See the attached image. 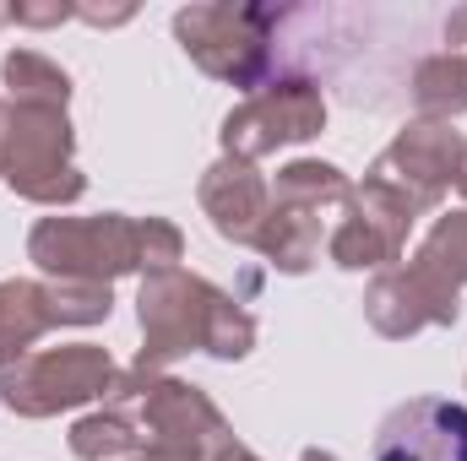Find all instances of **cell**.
Returning <instances> with one entry per match:
<instances>
[{
    "instance_id": "cell-1",
    "label": "cell",
    "mask_w": 467,
    "mask_h": 461,
    "mask_svg": "<svg viewBox=\"0 0 467 461\" xmlns=\"http://www.w3.org/2000/svg\"><path fill=\"white\" fill-rule=\"evenodd\" d=\"M136 315H141V353H136V374H158L163 364H174L180 353L202 347L213 358H244L255 347V315L218 293L207 277L191 271H152L136 293Z\"/></svg>"
},
{
    "instance_id": "cell-2",
    "label": "cell",
    "mask_w": 467,
    "mask_h": 461,
    "mask_svg": "<svg viewBox=\"0 0 467 461\" xmlns=\"http://www.w3.org/2000/svg\"><path fill=\"white\" fill-rule=\"evenodd\" d=\"M353 185L343 179V169L332 163H316V158H299L288 169H277V185H272V207H266V223L255 233V250L299 277L316 266L321 244L332 239V218H343Z\"/></svg>"
},
{
    "instance_id": "cell-3",
    "label": "cell",
    "mask_w": 467,
    "mask_h": 461,
    "mask_svg": "<svg viewBox=\"0 0 467 461\" xmlns=\"http://www.w3.org/2000/svg\"><path fill=\"white\" fill-rule=\"evenodd\" d=\"M272 27L277 11L266 5H185L174 16V38L185 44V55L244 93H261L277 77V49H272Z\"/></svg>"
},
{
    "instance_id": "cell-4",
    "label": "cell",
    "mask_w": 467,
    "mask_h": 461,
    "mask_svg": "<svg viewBox=\"0 0 467 461\" xmlns=\"http://www.w3.org/2000/svg\"><path fill=\"white\" fill-rule=\"evenodd\" d=\"M0 179L44 207H66L88 190L71 163V119L66 109H33L0 98Z\"/></svg>"
},
{
    "instance_id": "cell-5",
    "label": "cell",
    "mask_w": 467,
    "mask_h": 461,
    "mask_svg": "<svg viewBox=\"0 0 467 461\" xmlns=\"http://www.w3.org/2000/svg\"><path fill=\"white\" fill-rule=\"evenodd\" d=\"M104 402H130L136 424L147 435V451H169L180 461H213L234 440L223 413L213 407V396L202 385H185V380H169V374L125 369Z\"/></svg>"
},
{
    "instance_id": "cell-6",
    "label": "cell",
    "mask_w": 467,
    "mask_h": 461,
    "mask_svg": "<svg viewBox=\"0 0 467 461\" xmlns=\"http://www.w3.org/2000/svg\"><path fill=\"white\" fill-rule=\"evenodd\" d=\"M27 255L49 282H115L141 271V218H38Z\"/></svg>"
},
{
    "instance_id": "cell-7",
    "label": "cell",
    "mask_w": 467,
    "mask_h": 461,
    "mask_svg": "<svg viewBox=\"0 0 467 461\" xmlns=\"http://www.w3.org/2000/svg\"><path fill=\"white\" fill-rule=\"evenodd\" d=\"M119 380L115 358L93 343L44 347L0 369V402L16 418H55L66 407H82L93 396H109Z\"/></svg>"
},
{
    "instance_id": "cell-8",
    "label": "cell",
    "mask_w": 467,
    "mask_h": 461,
    "mask_svg": "<svg viewBox=\"0 0 467 461\" xmlns=\"http://www.w3.org/2000/svg\"><path fill=\"white\" fill-rule=\"evenodd\" d=\"M462 152L467 141L451 130V125H435V119H419L408 125L364 174L369 190H380L391 207H402L413 223L424 212L441 207V196L457 185V169H462Z\"/></svg>"
},
{
    "instance_id": "cell-9",
    "label": "cell",
    "mask_w": 467,
    "mask_h": 461,
    "mask_svg": "<svg viewBox=\"0 0 467 461\" xmlns=\"http://www.w3.org/2000/svg\"><path fill=\"white\" fill-rule=\"evenodd\" d=\"M327 125V98L310 77H272L223 119V158H266L288 141H310Z\"/></svg>"
},
{
    "instance_id": "cell-10",
    "label": "cell",
    "mask_w": 467,
    "mask_h": 461,
    "mask_svg": "<svg viewBox=\"0 0 467 461\" xmlns=\"http://www.w3.org/2000/svg\"><path fill=\"white\" fill-rule=\"evenodd\" d=\"M375 461H467V407L413 396L375 429Z\"/></svg>"
},
{
    "instance_id": "cell-11",
    "label": "cell",
    "mask_w": 467,
    "mask_h": 461,
    "mask_svg": "<svg viewBox=\"0 0 467 461\" xmlns=\"http://www.w3.org/2000/svg\"><path fill=\"white\" fill-rule=\"evenodd\" d=\"M364 315H369V326L380 337L402 343V337H413L424 326H457L462 299L430 288L413 266H391V271H375V282L364 293Z\"/></svg>"
},
{
    "instance_id": "cell-12",
    "label": "cell",
    "mask_w": 467,
    "mask_h": 461,
    "mask_svg": "<svg viewBox=\"0 0 467 461\" xmlns=\"http://www.w3.org/2000/svg\"><path fill=\"white\" fill-rule=\"evenodd\" d=\"M266 207H272V185L255 174V163L244 158H218L207 174H202V212L213 218V229L234 239V244H250L255 250V233L266 223Z\"/></svg>"
},
{
    "instance_id": "cell-13",
    "label": "cell",
    "mask_w": 467,
    "mask_h": 461,
    "mask_svg": "<svg viewBox=\"0 0 467 461\" xmlns=\"http://www.w3.org/2000/svg\"><path fill=\"white\" fill-rule=\"evenodd\" d=\"M402 244L408 239H397V233H386L375 218H364L358 207H343V218L332 223V239H327V255L343 266V271H391L397 261H402Z\"/></svg>"
},
{
    "instance_id": "cell-14",
    "label": "cell",
    "mask_w": 467,
    "mask_h": 461,
    "mask_svg": "<svg viewBox=\"0 0 467 461\" xmlns=\"http://www.w3.org/2000/svg\"><path fill=\"white\" fill-rule=\"evenodd\" d=\"M49 299H44V282H27V277H11L0 282V369L27 358V347L49 332Z\"/></svg>"
},
{
    "instance_id": "cell-15",
    "label": "cell",
    "mask_w": 467,
    "mask_h": 461,
    "mask_svg": "<svg viewBox=\"0 0 467 461\" xmlns=\"http://www.w3.org/2000/svg\"><path fill=\"white\" fill-rule=\"evenodd\" d=\"M71 451L82 461H115V456H130V451H147L136 407L130 402H104L99 413L77 418L71 424Z\"/></svg>"
},
{
    "instance_id": "cell-16",
    "label": "cell",
    "mask_w": 467,
    "mask_h": 461,
    "mask_svg": "<svg viewBox=\"0 0 467 461\" xmlns=\"http://www.w3.org/2000/svg\"><path fill=\"white\" fill-rule=\"evenodd\" d=\"M430 288H441V293H451V299H462V282H467V207L462 212H446L430 239L419 244V255L408 261Z\"/></svg>"
},
{
    "instance_id": "cell-17",
    "label": "cell",
    "mask_w": 467,
    "mask_h": 461,
    "mask_svg": "<svg viewBox=\"0 0 467 461\" xmlns=\"http://www.w3.org/2000/svg\"><path fill=\"white\" fill-rule=\"evenodd\" d=\"M413 109L435 125L467 115V60H457L451 49L446 55H430L419 71H413Z\"/></svg>"
},
{
    "instance_id": "cell-18",
    "label": "cell",
    "mask_w": 467,
    "mask_h": 461,
    "mask_svg": "<svg viewBox=\"0 0 467 461\" xmlns=\"http://www.w3.org/2000/svg\"><path fill=\"white\" fill-rule=\"evenodd\" d=\"M0 77H5V87H11V104L66 109V98H71V77H66L55 60H44L38 49H11L5 66H0Z\"/></svg>"
},
{
    "instance_id": "cell-19",
    "label": "cell",
    "mask_w": 467,
    "mask_h": 461,
    "mask_svg": "<svg viewBox=\"0 0 467 461\" xmlns=\"http://www.w3.org/2000/svg\"><path fill=\"white\" fill-rule=\"evenodd\" d=\"M44 299L55 326H99L115 310L109 282H44Z\"/></svg>"
},
{
    "instance_id": "cell-20",
    "label": "cell",
    "mask_w": 467,
    "mask_h": 461,
    "mask_svg": "<svg viewBox=\"0 0 467 461\" xmlns=\"http://www.w3.org/2000/svg\"><path fill=\"white\" fill-rule=\"evenodd\" d=\"M66 16H77V5H60V0H49V5H11V22H27V27H55Z\"/></svg>"
},
{
    "instance_id": "cell-21",
    "label": "cell",
    "mask_w": 467,
    "mask_h": 461,
    "mask_svg": "<svg viewBox=\"0 0 467 461\" xmlns=\"http://www.w3.org/2000/svg\"><path fill=\"white\" fill-rule=\"evenodd\" d=\"M446 44H451L457 60H467V5H457V11L446 16Z\"/></svg>"
},
{
    "instance_id": "cell-22",
    "label": "cell",
    "mask_w": 467,
    "mask_h": 461,
    "mask_svg": "<svg viewBox=\"0 0 467 461\" xmlns=\"http://www.w3.org/2000/svg\"><path fill=\"white\" fill-rule=\"evenodd\" d=\"M77 16H88V22H104V27H109V22H125V16H130V5H115V11H99V5H77Z\"/></svg>"
},
{
    "instance_id": "cell-23",
    "label": "cell",
    "mask_w": 467,
    "mask_h": 461,
    "mask_svg": "<svg viewBox=\"0 0 467 461\" xmlns=\"http://www.w3.org/2000/svg\"><path fill=\"white\" fill-rule=\"evenodd\" d=\"M213 461H261V456H255L250 446H239V440H229V446H223V451H218Z\"/></svg>"
},
{
    "instance_id": "cell-24",
    "label": "cell",
    "mask_w": 467,
    "mask_h": 461,
    "mask_svg": "<svg viewBox=\"0 0 467 461\" xmlns=\"http://www.w3.org/2000/svg\"><path fill=\"white\" fill-rule=\"evenodd\" d=\"M136 461H180V456H169V451H141Z\"/></svg>"
},
{
    "instance_id": "cell-25",
    "label": "cell",
    "mask_w": 467,
    "mask_h": 461,
    "mask_svg": "<svg viewBox=\"0 0 467 461\" xmlns=\"http://www.w3.org/2000/svg\"><path fill=\"white\" fill-rule=\"evenodd\" d=\"M299 461H337V456H332V451H305Z\"/></svg>"
},
{
    "instance_id": "cell-26",
    "label": "cell",
    "mask_w": 467,
    "mask_h": 461,
    "mask_svg": "<svg viewBox=\"0 0 467 461\" xmlns=\"http://www.w3.org/2000/svg\"><path fill=\"white\" fill-rule=\"evenodd\" d=\"M457 190L467 196V152H462V169H457Z\"/></svg>"
},
{
    "instance_id": "cell-27",
    "label": "cell",
    "mask_w": 467,
    "mask_h": 461,
    "mask_svg": "<svg viewBox=\"0 0 467 461\" xmlns=\"http://www.w3.org/2000/svg\"><path fill=\"white\" fill-rule=\"evenodd\" d=\"M5 22H11V5H0V27H5Z\"/></svg>"
}]
</instances>
